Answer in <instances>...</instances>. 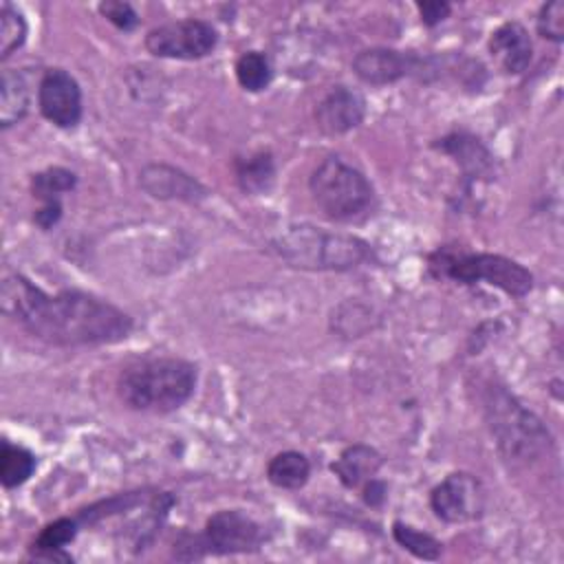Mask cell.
Returning <instances> with one entry per match:
<instances>
[{
  "label": "cell",
  "instance_id": "cell-1",
  "mask_svg": "<svg viewBox=\"0 0 564 564\" xmlns=\"http://www.w3.org/2000/svg\"><path fill=\"white\" fill-rule=\"evenodd\" d=\"M0 306L29 335L53 346L117 344L134 328L126 311L101 297L75 289L51 295L18 271L4 273Z\"/></svg>",
  "mask_w": 564,
  "mask_h": 564
},
{
  "label": "cell",
  "instance_id": "cell-2",
  "mask_svg": "<svg viewBox=\"0 0 564 564\" xmlns=\"http://www.w3.org/2000/svg\"><path fill=\"white\" fill-rule=\"evenodd\" d=\"M196 366L178 357H145L121 368L117 394L130 410L163 414L185 405L196 390Z\"/></svg>",
  "mask_w": 564,
  "mask_h": 564
},
{
  "label": "cell",
  "instance_id": "cell-3",
  "mask_svg": "<svg viewBox=\"0 0 564 564\" xmlns=\"http://www.w3.org/2000/svg\"><path fill=\"white\" fill-rule=\"evenodd\" d=\"M271 249L291 267L308 271H350L372 258L366 240L313 225H293L271 240Z\"/></svg>",
  "mask_w": 564,
  "mask_h": 564
},
{
  "label": "cell",
  "instance_id": "cell-4",
  "mask_svg": "<svg viewBox=\"0 0 564 564\" xmlns=\"http://www.w3.org/2000/svg\"><path fill=\"white\" fill-rule=\"evenodd\" d=\"M485 419L500 456L511 465H529L551 449V434L502 386H487L482 399Z\"/></svg>",
  "mask_w": 564,
  "mask_h": 564
},
{
  "label": "cell",
  "instance_id": "cell-5",
  "mask_svg": "<svg viewBox=\"0 0 564 564\" xmlns=\"http://www.w3.org/2000/svg\"><path fill=\"white\" fill-rule=\"evenodd\" d=\"M427 271L436 280H452L456 284L485 282L511 297H524L533 289V273L500 253H474L445 245L427 256Z\"/></svg>",
  "mask_w": 564,
  "mask_h": 564
},
{
  "label": "cell",
  "instance_id": "cell-6",
  "mask_svg": "<svg viewBox=\"0 0 564 564\" xmlns=\"http://www.w3.org/2000/svg\"><path fill=\"white\" fill-rule=\"evenodd\" d=\"M308 192L322 214L335 223L357 220L375 200V187L366 174L335 154L322 159L313 170Z\"/></svg>",
  "mask_w": 564,
  "mask_h": 564
},
{
  "label": "cell",
  "instance_id": "cell-7",
  "mask_svg": "<svg viewBox=\"0 0 564 564\" xmlns=\"http://www.w3.org/2000/svg\"><path fill=\"white\" fill-rule=\"evenodd\" d=\"M143 44L154 57L200 59L216 48L218 33L207 20L187 18L150 29Z\"/></svg>",
  "mask_w": 564,
  "mask_h": 564
},
{
  "label": "cell",
  "instance_id": "cell-8",
  "mask_svg": "<svg viewBox=\"0 0 564 564\" xmlns=\"http://www.w3.org/2000/svg\"><path fill=\"white\" fill-rule=\"evenodd\" d=\"M430 507L434 516L447 524L471 522L482 516L485 509V487L467 471L447 474L432 491Z\"/></svg>",
  "mask_w": 564,
  "mask_h": 564
},
{
  "label": "cell",
  "instance_id": "cell-9",
  "mask_svg": "<svg viewBox=\"0 0 564 564\" xmlns=\"http://www.w3.org/2000/svg\"><path fill=\"white\" fill-rule=\"evenodd\" d=\"M203 542L207 551L220 555L253 553L264 542L262 527L240 509H220L207 518Z\"/></svg>",
  "mask_w": 564,
  "mask_h": 564
},
{
  "label": "cell",
  "instance_id": "cell-10",
  "mask_svg": "<svg viewBox=\"0 0 564 564\" xmlns=\"http://www.w3.org/2000/svg\"><path fill=\"white\" fill-rule=\"evenodd\" d=\"M37 108L57 128H75L82 119V88L64 68H48L37 84Z\"/></svg>",
  "mask_w": 564,
  "mask_h": 564
},
{
  "label": "cell",
  "instance_id": "cell-11",
  "mask_svg": "<svg viewBox=\"0 0 564 564\" xmlns=\"http://www.w3.org/2000/svg\"><path fill=\"white\" fill-rule=\"evenodd\" d=\"M425 68V59L410 51H397L386 46L364 48L352 59L355 75L370 86L394 84L408 75H416Z\"/></svg>",
  "mask_w": 564,
  "mask_h": 564
},
{
  "label": "cell",
  "instance_id": "cell-12",
  "mask_svg": "<svg viewBox=\"0 0 564 564\" xmlns=\"http://www.w3.org/2000/svg\"><path fill=\"white\" fill-rule=\"evenodd\" d=\"M139 185L145 194L159 200L200 203L209 194V189L198 178L167 163H148L139 172Z\"/></svg>",
  "mask_w": 564,
  "mask_h": 564
},
{
  "label": "cell",
  "instance_id": "cell-13",
  "mask_svg": "<svg viewBox=\"0 0 564 564\" xmlns=\"http://www.w3.org/2000/svg\"><path fill=\"white\" fill-rule=\"evenodd\" d=\"M366 117L364 97L348 86H333L315 106V123L324 134H346Z\"/></svg>",
  "mask_w": 564,
  "mask_h": 564
},
{
  "label": "cell",
  "instance_id": "cell-14",
  "mask_svg": "<svg viewBox=\"0 0 564 564\" xmlns=\"http://www.w3.org/2000/svg\"><path fill=\"white\" fill-rule=\"evenodd\" d=\"M487 48L496 66L507 75H520L522 70H527L533 57L529 31L520 22H505L494 29Z\"/></svg>",
  "mask_w": 564,
  "mask_h": 564
},
{
  "label": "cell",
  "instance_id": "cell-15",
  "mask_svg": "<svg viewBox=\"0 0 564 564\" xmlns=\"http://www.w3.org/2000/svg\"><path fill=\"white\" fill-rule=\"evenodd\" d=\"M434 148L452 156L467 178H491L496 170L494 154L469 132H452L434 143Z\"/></svg>",
  "mask_w": 564,
  "mask_h": 564
},
{
  "label": "cell",
  "instance_id": "cell-16",
  "mask_svg": "<svg viewBox=\"0 0 564 564\" xmlns=\"http://www.w3.org/2000/svg\"><path fill=\"white\" fill-rule=\"evenodd\" d=\"M381 465L383 456L375 447L355 443L341 449V454L330 463V471L339 478V482L346 489H357L364 487V482H368L370 478H375Z\"/></svg>",
  "mask_w": 564,
  "mask_h": 564
},
{
  "label": "cell",
  "instance_id": "cell-17",
  "mask_svg": "<svg viewBox=\"0 0 564 564\" xmlns=\"http://www.w3.org/2000/svg\"><path fill=\"white\" fill-rule=\"evenodd\" d=\"M31 106V84L22 70L4 68L0 77V126L11 128L22 121Z\"/></svg>",
  "mask_w": 564,
  "mask_h": 564
},
{
  "label": "cell",
  "instance_id": "cell-18",
  "mask_svg": "<svg viewBox=\"0 0 564 564\" xmlns=\"http://www.w3.org/2000/svg\"><path fill=\"white\" fill-rule=\"evenodd\" d=\"M236 183L245 194H264L275 178L273 156L264 150L251 152L247 156H238L234 163Z\"/></svg>",
  "mask_w": 564,
  "mask_h": 564
},
{
  "label": "cell",
  "instance_id": "cell-19",
  "mask_svg": "<svg viewBox=\"0 0 564 564\" xmlns=\"http://www.w3.org/2000/svg\"><path fill=\"white\" fill-rule=\"evenodd\" d=\"M311 460L295 449L275 454L267 465V478L278 489H300L308 482Z\"/></svg>",
  "mask_w": 564,
  "mask_h": 564
},
{
  "label": "cell",
  "instance_id": "cell-20",
  "mask_svg": "<svg viewBox=\"0 0 564 564\" xmlns=\"http://www.w3.org/2000/svg\"><path fill=\"white\" fill-rule=\"evenodd\" d=\"M35 456L22 445H13L9 441H2L0 452V482L4 489H15L24 485L33 471H35Z\"/></svg>",
  "mask_w": 564,
  "mask_h": 564
},
{
  "label": "cell",
  "instance_id": "cell-21",
  "mask_svg": "<svg viewBox=\"0 0 564 564\" xmlns=\"http://www.w3.org/2000/svg\"><path fill=\"white\" fill-rule=\"evenodd\" d=\"M392 538L397 540V544L401 549H405L408 553H412L419 560H438L443 553L441 540H436L434 535H430L412 524H405L401 520H397L392 524Z\"/></svg>",
  "mask_w": 564,
  "mask_h": 564
},
{
  "label": "cell",
  "instance_id": "cell-22",
  "mask_svg": "<svg viewBox=\"0 0 564 564\" xmlns=\"http://www.w3.org/2000/svg\"><path fill=\"white\" fill-rule=\"evenodd\" d=\"M273 70L269 57L260 51H245L236 59V79L249 93H260L271 84Z\"/></svg>",
  "mask_w": 564,
  "mask_h": 564
},
{
  "label": "cell",
  "instance_id": "cell-23",
  "mask_svg": "<svg viewBox=\"0 0 564 564\" xmlns=\"http://www.w3.org/2000/svg\"><path fill=\"white\" fill-rule=\"evenodd\" d=\"M77 185V174L66 167H46L31 176V192L42 200H59L62 194L73 192Z\"/></svg>",
  "mask_w": 564,
  "mask_h": 564
},
{
  "label": "cell",
  "instance_id": "cell-24",
  "mask_svg": "<svg viewBox=\"0 0 564 564\" xmlns=\"http://www.w3.org/2000/svg\"><path fill=\"white\" fill-rule=\"evenodd\" d=\"M26 40V20L24 15L11 4L2 2L0 7V59L11 57Z\"/></svg>",
  "mask_w": 564,
  "mask_h": 564
},
{
  "label": "cell",
  "instance_id": "cell-25",
  "mask_svg": "<svg viewBox=\"0 0 564 564\" xmlns=\"http://www.w3.org/2000/svg\"><path fill=\"white\" fill-rule=\"evenodd\" d=\"M77 518H57L53 522H48L33 540V546L31 551L37 553V551H57V549H64L66 544H70L77 535Z\"/></svg>",
  "mask_w": 564,
  "mask_h": 564
},
{
  "label": "cell",
  "instance_id": "cell-26",
  "mask_svg": "<svg viewBox=\"0 0 564 564\" xmlns=\"http://www.w3.org/2000/svg\"><path fill=\"white\" fill-rule=\"evenodd\" d=\"M330 319H333V328H337V333H341L344 337H361L368 328H372L370 308L352 302L341 304Z\"/></svg>",
  "mask_w": 564,
  "mask_h": 564
},
{
  "label": "cell",
  "instance_id": "cell-27",
  "mask_svg": "<svg viewBox=\"0 0 564 564\" xmlns=\"http://www.w3.org/2000/svg\"><path fill=\"white\" fill-rule=\"evenodd\" d=\"M535 26L544 40L562 42L564 40V2L551 0L542 4L535 18Z\"/></svg>",
  "mask_w": 564,
  "mask_h": 564
},
{
  "label": "cell",
  "instance_id": "cell-28",
  "mask_svg": "<svg viewBox=\"0 0 564 564\" xmlns=\"http://www.w3.org/2000/svg\"><path fill=\"white\" fill-rule=\"evenodd\" d=\"M101 18H106L110 24H115L119 31H132L139 26L141 18L134 11L130 2H119V0H106L97 7Z\"/></svg>",
  "mask_w": 564,
  "mask_h": 564
},
{
  "label": "cell",
  "instance_id": "cell-29",
  "mask_svg": "<svg viewBox=\"0 0 564 564\" xmlns=\"http://www.w3.org/2000/svg\"><path fill=\"white\" fill-rule=\"evenodd\" d=\"M416 11L425 26H436L452 13V4L443 0H425V2H416Z\"/></svg>",
  "mask_w": 564,
  "mask_h": 564
},
{
  "label": "cell",
  "instance_id": "cell-30",
  "mask_svg": "<svg viewBox=\"0 0 564 564\" xmlns=\"http://www.w3.org/2000/svg\"><path fill=\"white\" fill-rule=\"evenodd\" d=\"M62 218V203L59 200H44V205L33 214V223L40 227V229H51L59 223Z\"/></svg>",
  "mask_w": 564,
  "mask_h": 564
},
{
  "label": "cell",
  "instance_id": "cell-31",
  "mask_svg": "<svg viewBox=\"0 0 564 564\" xmlns=\"http://www.w3.org/2000/svg\"><path fill=\"white\" fill-rule=\"evenodd\" d=\"M386 494H388L386 482L379 480L377 476L370 478L368 482H364V502H366V505H370V507H381L383 500H386Z\"/></svg>",
  "mask_w": 564,
  "mask_h": 564
}]
</instances>
